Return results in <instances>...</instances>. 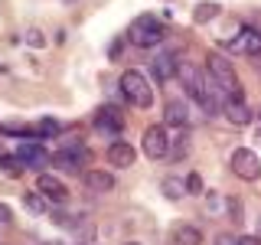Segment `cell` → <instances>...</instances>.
<instances>
[{"instance_id":"6da1fadb","label":"cell","mask_w":261,"mask_h":245,"mask_svg":"<svg viewBox=\"0 0 261 245\" xmlns=\"http://www.w3.org/2000/svg\"><path fill=\"white\" fill-rule=\"evenodd\" d=\"M127 36H130V43L137 49H157L163 43V36H167V30H163V23L153 13H141L134 23H130Z\"/></svg>"},{"instance_id":"7a4b0ae2","label":"cell","mask_w":261,"mask_h":245,"mask_svg":"<svg viewBox=\"0 0 261 245\" xmlns=\"http://www.w3.org/2000/svg\"><path fill=\"white\" fill-rule=\"evenodd\" d=\"M206 72L219 82V85H222V92H225L228 98H245L242 82H239V76H235V65L228 62L222 53H209V59H206Z\"/></svg>"},{"instance_id":"3957f363","label":"cell","mask_w":261,"mask_h":245,"mask_svg":"<svg viewBox=\"0 0 261 245\" xmlns=\"http://www.w3.org/2000/svg\"><path fill=\"white\" fill-rule=\"evenodd\" d=\"M118 85H121V95H124L134 108H150V105H153V85L141 76V72H134V69L121 72Z\"/></svg>"},{"instance_id":"277c9868","label":"cell","mask_w":261,"mask_h":245,"mask_svg":"<svg viewBox=\"0 0 261 245\" xmlns=\"http://www.w3.org/2000/svg\"><path fill=\"white\" fill-rule=\"evenodd\" d=\"M228 167H232V174L239 180H245V183H255L261 177V157L251 147H235L232 157H228Z\"/></svg>"},{"instance_id":"5b68a950","label":"cell","mask_w":261,"mask_h":245,"mask_svg":"<svg viewBox=\"0 0 261 245\" xmlns=\"http://www.w3.org/2000/svg\"><path fill=\"white\" fill-rule=\"evenodd\" d=\"M88 160H92L88 147H79V144H69V147H62V151L53 154V167L65 170V174H75V177L88 170Z\"/></svg>"},{"instance_id":"8992f818","label":"cell","mask_w":261,"mask_h":245,"mask_svg":"<svg viewBox=\"0 0 261 245\" xmlns=\"http://www.w3.org/2000/svg\"><path fill=\"white\" fill-rule=\"evenodd\" d=\"M141 147H144V154L150 160H167L170 157V137H167V128L163 125H150L144 131V137H141Z\"/></svg>"},{"instance_id":"52a82bcc","label":"cell","mask_w":261,"mask_h":245,"mask_svg":"<svg viewBox=\"0 0 261 245\" xmlns=\"http://www.w3.org/2000/svg\"><path fill=\"white\" fill-rule=\"evenodd\" d=\"M16 157H20V163L27 170H43L53 163V154L46 151L43 144H36V141H23V144H16Z\"/></svg>"},{"instance_id":"ba28073f","label":"cell","mask_w":261,"mask_h":245,"mask_svg":"<svg viewBox=\"0 0 261 245\" xmlns=\"http://www.w3.org/2000/svg\"><path fill=\"white\" fill-rule=\"evenodd\" d=\"M176 79L183 82L186 95H190L193 102H199V98H202V82H206V69H199V65H193V62H183V59H179Z\"/></svg>"},{"instance_id":"9c48e42d","label":"cell","mask_w":261,"mask_h":245,"mask_svg":"<svg viewBox=\"0 0 261 245\" xmlns=\"http://www.w3.org/2000/svg\"><path fill=\"white\" fill-rule=\"evenodd\" d=\"M95 131L98 134H108V137H118L124 131V118L114 105H105V108L95 111Z\"/></svg>"},{"instance_id":"30bf717a","label":"cell","mask_w":261,"mask_h":245,"mask_svg":"<svg viewBox=\"0 0 261 245\" xmlns=\"http://www.w3.org/2000/svg\"><path fill=\"white\" fill-rule=\"evenodd\" d=\"M36 190L43 193L49 203H56V206H65V203H69V186H65L59 177H53V174H39Z\"/></svg>"},{"instance_id":"8fae6325","label":"cell","mask_w":261,"mask_h":245,"mask_svg":"<svg viewBox=\"0 0 261 245\" xmlns=\"http://www.w3.org/2000/svg\"><path fill=\"white\" fill-rule=\"evenodd\" d=\"M225 49H235L242 56H261V33L255 27H242V33L235 39H228Z\"/></svg>"},{"instance_id":"7c38bea8","label":"cell","mask_w":261,"mask_h":245,"mask_svg":"<svg viewBox=\"0 0 261 245\" xmlns=\"http://www.w3.org/2000/svg\"><path fill=\"white\" fill-rule=\"evenodd\" d=\"M105 157H108V163H111L114 170H130V167H134V160H137V151L127 141H114Z\"/></svg>"},{"instance_id":"4fadbf2b","label":"cell","mask_w":261,"mask_h":245,"mask_svg":"<svg viewBox=\"0 0 261 245\" xmlns=\"http://www.w3.org/2000/svg\"><path fill=\"white\" fill-rule=\"evenodd\" d=\"M163 125L179 128V131L190 125V108H186V102H183V98H170V102L163 105Z\"/></svg>"},{"instance_id":"5bb4252c","label":"cell","mask_w":261,"mask_h":245,"mask_svg":"<svg viewBox=\"0 0 261 245\" xmlns=\"http://www.w3.org/2000/svg\"><path fill=\"white\" fill-rule=\"evenodd\" d=\"M176 69H179V59H176L173 53H157V59L150 62V72H153V79H157V82L173 79Z\"/></svg>"},{"instance_id":"9a60e30c","label":"cell","mask_w":261,"mask_h":245,"mask_svg":"<svg viewBox=\"0 0 261 245\" xmlns=\"http://www.w3.org/2000/svg\"><path fill=\"white\" fill-rule=\"evenodd\" d=\"M222 114L232 121V125H239V128L251 121V108L245 105V98H225V102H222Z\"/></svg>"},{"instance_id":"2e32d148","label":"cell","mask_w":261,"mask_h":245,"mask_svg":"<svg viewBox=\"0 0 261 245\" xmlns=\"http://www.w3.org/2000/svg\"><path fill=\"white\" fill-rule=\"evenodd\" d=\"M82 177H85V186L92 193H101L105 196V193L114 190V174H111V170H85Z\"/></svg>"},{"instance_id":"e0dca14e","label":"cell","mask_w":261,"mask_h":245,"mask_svg":"<svg viewBox=\"0 0 261 245\" xmlns=\"http://www.w3.org/2000/svg\"><path fill=\"white\" fill-rule=\"evenodd\" d=\"M219 13H222V4H216V0H202V4L193 7V23H209V20H216Z\"/></svg>"},{"instance_id":"ac0fdd59","label":"cell","mask_w":261,"mask_h":245,"mask_svg":"<svg viewBox=\"0 0 261 245\" xmlns=\"http://www.w3.org/2000/svg\"><path fill=\"white\" fill-rule=\"evenodd\" d=\"M173 242L176 245H202V232L196 226H176L173 229Z\"/></svg>"},{"instance_id":"d6986e66","label":"cell","mask_w":261,"mask_h":245,"mask_svg":"<svg viewBox=\"0 0 261 245\" xmlns=\"http://www.w3.org/2000/svg\"><path fill=\"white\" fill-rule=\"evenodd\" d=\"M46 203H49V200H46L39 190H27V193H23V206H27L30 212H36V216H43V212L49 209Z\"/></svg>"},{"instance_id":"ffe728a7","label":"cell","mask_w":261,"mask_h":245,"mask_svg":"<svg viewBox=\"0 0 261 245\" xmlns=\"http://www.w3.org/2000/svg\"><path fill=\"white\" fill-rule=\"evenodd\" d=\"M0 170H4V177L13 180V177H20L27 167L20 163V157H16V154H0Z\"/></svg>"},{"instance_id":"44dd1931","label":"cell","mask_w":261,"mask_h":245,"mask_svg":"<svg viewBox=\"0 0 261 245\" xmlns=\"http://www.w3.org/2000/svg\"><path fill=\"white\" fill-rule=\"evenodd\" d=\"M186 154H190V134H186V131H179L176 141H170V157H173V160H183Z\"/></svg>"},{"instance_id":"7402d4cb","label":"cell","mask_w":261,"mask_h":245,"mask_svg":"<svg viewBox=\"0 0 261 245\" xmlns=\"http://www.w3.org/2000/svg\"><path fill=\"white\" fill-rule=\"evenodd\" d=\"M163 193H167V200H179V196L186 193V183L179 177H167L163 180Z\"/></svg>"},{"instance_id":"603a6c76","label":"cell","mask_w":261,"mask_h":245,"mask_svg":"<svg viewBox=\"0 0 261 245\" xmlns=\"http://www.w3.org/2000/svg\"><path fill=\"white\" fill-rule=\"evenodd\" d=\"M33 134L36 137H49V134H59V121L56 118H43L36 128H33Z\"/></svg>"},{"instance_id":"cb8c5ba5","label":"cell","mask_w":261,"mask_h":245,"mask_svg":"<svg viewBox=\"0 0 261 245\" xmlns=\"http://www.w3.org/2000/svg\"><path fill=\"white\" fill-rule=\"evenodd\" d=\"M27 46H33V49H43L46 46V36H43V30H27Z\"/></svg>"},{"instance_id":"d4e9b609","label":"cell","mask_w":261,"mask_h":245,"mask_svg":"<svg viewBox=\"0 0 261 245\" xmlns=\"http://www.w3.org/2000/svg\"><path fill=\"white\" fill-rule=\"evenodd\" d=\"M186 193H190V196H202V177L199 174L186 177Z\"/></svg>"},{"instance_id":"484cf974","label":"cell","mask_w":261,"mask_h":245,"mask_svg":"<svg viewBox=\"0 0 261 245\" xmlns=\"http://www.w3.org/2000/svg\"><path fill=\"white\" fill-rule=\"evenodd\" d=\"M228 212H232L235 226H239V223H242V216H245V209H242V200H235V196H232V200H228Z\"/></svg>"},{"instance_id":"4316f807","label":"cell","mask_w":261,"mask_h":245,"mask_svg":"<svg viewBox=\"0 0 261 245\" xmlns=\"http://www.w3.org/2000/svg\"><path fill=\"white\" fill-rule=\"evenodd\" d=\"M216 245H239V239H235L232 232H219L216 235Z\"/></svg>"},{"instance_id":"83f0119b","label":"cell","mask_w":261,"mask_h":245,"mask_svg":"<svg viewBox=\"0 0 261 245\" xmlns=\"http://www.w3.org/2000/svg\"><path fill=\"white\" fill-rule=\"evenodd\" d=\"M7 223H13V212H10V206L0 203V226H7Z\"/></svg>"},{"instance_id":"f1b7e54d","label":"cell","mask_w":261,"mask_h":245,"mask_svg":"<svg viewBox=\"0 0 261 245\" xmlns=\"http://www.w3.org/2000/svg\"><path fill=\"white\" fill-rule=\"evenodd\" d=\"M239 245H261V235H242Z\"/></svg>"},{"instance_id":"f546056e","label":"cell","mask_w":261,"mask_h":245,"mask_svg":"<svg viewBox=\"0 0 261 245\" xmlns=\"http://www.w3.org/2000/svg\"><path fill=\"white\" fill-rule=\"evenodd\" d=\"M121 46H124V43H121V39H114V46H111V59H118V56H121Z\"/></svg>"},{"instance_id":"4dcf8cb0","label":"cell","mask_w":261,"mask_h":245,"mask_svg":"<svg viewBox=\"0 0 261 245\" xmlns=\"http://www.w3.org/2000/svg\"><path fill=\"white\" fill-rule=\"evenodd\" d=\"M255 141H258V144H261V128H258V134H255Z\"/></svg>"},{"instance_id":"1f68e13d","label":"cell","mask_w":261,"mask_h":245,"mask_svg":"<svg viewBox=\"0 0 261 245\" xmlns=\"http://www.w3.org/2000/svg\"><path fill=\"white\" fill-rule=\"evenodd\" d=\"M255 30H258V33H261V20H258V27H255Z\"/></svg>"},{"instance_id":"d6a6232c","label":"cell","mask_w":261,"mask_h":245,"mask_svg":"<svg viewBox=\"0 0 261 245\" xmlns=\"http://www.w3.org/2000/svg\"><path fill=\"white\" fill-rule=\"evenodd\" d=\"M127 245H141V242H127Z\"/></svg>"},{"instance_id":"836d02e7","label":"cell","mask_w":261,"mask_h":245,"mask_svg":"<svg viewBox=\"0 0 261 245\" xmlns=\"http://www.w3.org/2000/svg\"><path fill=\"white\" fill-rule=\"evenodd\" d=\"M258 229H261V219H258Z\"/></svg>"},{"instance_id":"e575fe53","label":"cell","mask_w":261,"mask_h":245,"mask_svg":"<svg viewBox=\"0 0 261 245\" xmlns=\"http://www.w3.org/2000/svg\"><path fill=\"white\" fill-rule=\"evenodd\" d=\"M258 118H261V111H258Z\"/></svg>"}]
</instances>
